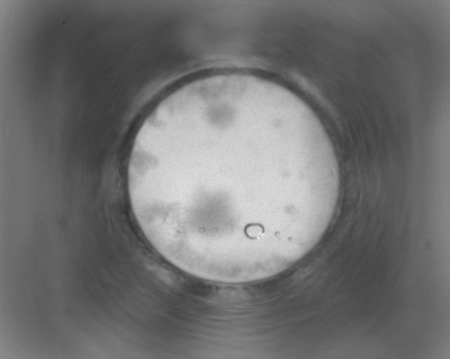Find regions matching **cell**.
Masks as SVG:
<instances>
[{"instance_id": "1", "label": "cell", "mask_w": 450, "mask_h": 359, "mask_svg": "<svg viewBox=\"0 0 450 359\" xmlns=\"http://www.w3.org/2000/svg\"><path fill=\"white\" fill-rule=\"evenodd\" d=\"M135 217L179 265L246 274L317 232L340 187L333 143L295 95L244 75L212 77L162 101L135 138Z\"/></svg>"}]
</instances>
